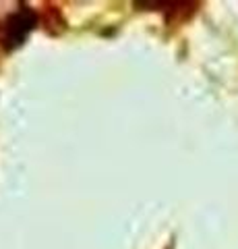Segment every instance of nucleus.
I'll list each match as a JSON object with an SVG mask.
<instances>
[{
	"mask_svg": "<svg viewBox=\"0 0 238 249\" xmlns=\"http://www.w3.org/2000/svg\"><path fill=\"white\" fill-rule=\"evenodd\" d=\"M35 25V15L32 11H19L17 15H13L9 19V25L4 29V42L6 48H17V46L23 44L25 36L33 29Z\"/></svg>",
	"mask_w": 238,
	"mask_h": 249,
	"instance_id": "obj_1",
	"label": "nucleus"
}]
</instances>
